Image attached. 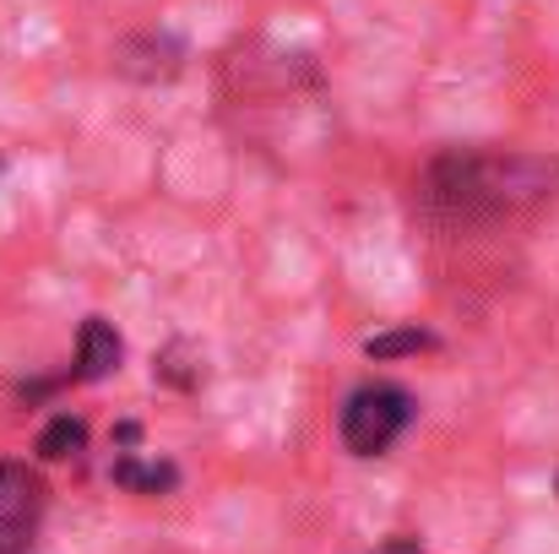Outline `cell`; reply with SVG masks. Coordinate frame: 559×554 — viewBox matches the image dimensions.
<instances>
[{
	"label": "cell",
	"mask_w": 559,
	"mask_h": 554,
	"mask_svg": "<svg viewBox=\"0 0 559 554\" xmlns=\"http://www.w3.org/2000/svg\"><path fill=\"white\" fill-rule=\"evenodd\" d=\"M555 180L559 169L544 164V158H484V153H467V158H440L435 175H429V190L451 212L495 217V212H511V207L555 196Z\"/></svg>",
	"instance_id": "6da1fadb"
},
{
	"label": "cell",
	"mask_w": 559,
	"mask_h": 554,
	"mask_svg": "<svg viewBox=\"0 0 559 554\" xmlns=\"http://www.w3.org/2000/svg\"><path fill=\"white\" fill-rule=\"evenodd\" d=\"M407 424H413V397L391 380H374V386H359L343 408V446L354 457H380L396 446Z\"/></svg>",
	"instance_id": "7a4b0ae2"
},
{
	"label": "cell",
	"mask_w": 559,
	"mask_h": 554,
	"mask_svg": "<svg viewBox=\"0 0 559 554\" xmlns=\"http://www.w3.org/2000/svg\"><path fill=\"white\" fill-rule=\"evenodd\" d=\"M44 479L27 462H5L0 457V554H27L38 544L44 528Z\"/></svg>",
	"instance_id": "3957f363"
},
{
	"label": "cell",
	"mask_w": 559,
	"mask_h": 554,
	"mask_svg": "<svg viewBox=\"0 0 559 554\" xmlns=\"http://www.w3.org/2000/svg\"><path fill=\"white\" fill-rule=\"evenodd\" d=\"M120 354H126L120 349V332L104 316H87L82 332H76V369L66 380H104V375L120 369Z\"/></svg>",
	"instance_id": "277c9868"
},
{
	"label": "cell",
	"mask_w": 559,
	"mask_h": 554,
	"mask_svg": "<svg viewBox=\"0 0 559 554\" xmlns=\"http://www.w3.org/2000/svg\"><path fill=\"white\" fill-rule=\"evenodd\" d=\"M82 446H87V424L71 419V413L49 419L44 435H38V457H44V462H66V457H76Z\"/></svg>",
	"instance_id": "5b68a950"
},
{
	"label": "cell",
	"mask_w": 559,
	"mask_h": 554,
	"mask_svg": "<svg viewBox=\"0 0 559 554\" xmlns=\"http://www.w3.org/2000/svg\"><path fill=\"white\" fill-rule=\"evenodd\" d=\"M115 484L142 490V495H164V490L180 484V473H175L169 462H136V457H120V462H115Z\"/></svg>",
	"instance_id": "8992f818"
},
{
	"label": "cell",
	"mask_w": 559,
	"mask_h": 554,
	"mask_svg": "<svg viewBox=\"0 0 559 554\" xmlns=\"http://www.w3.org/2000/svg\"><path fill=\"white\" fill-rule=\"evenodd\" d=\"M418 349H435V338H424V332H391V338H370V343H365V354H370V359L418 354Z\"/></svg>",
	"instance_id": "52a82bcc"
}]
</instances>
